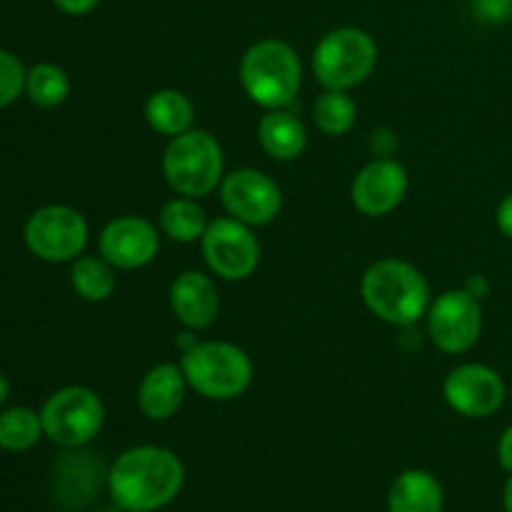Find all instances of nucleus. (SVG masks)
I'll return each instance as SVG.
<instances>
[{"instance_id":"nucleus-6","label":"nucleus","mask_w":512,"mask_h":512,"mask_svg":"<svg viewBox=\"0 0 512 512\" xmlns=\"http://www.w3.org/2000/svg\"><path fill=\"white\" fill-rule=\"evenodd\" d=\"M313 75L325 90H350L365 83L378 65V43L363 28H335L313 50Z\"/></svg>"},{"instance_id":"nucleus-18","label":"nucleus","mask_w":512,"mask_h":512,"mask_svg":"<svg viewBox=\"0 0 512 512\" xmlns=\"http://www.w3.org/2000/svg\"><path fill=\"white\" fill-rule=\"evenodd\" d=\"M443 505V485L428 470H405L390 485V512H443Z\"/></svg>"},{"instance_id":"nucleus-3","label":"nucleus","mask_w":512,"mask_h":512,"mask_svg":"<svg viewBox=\"0 0 512 512\" xmlns=\"http://www.w3.org/2000/svg\"><path fill=\"white\" fill-rule=\"evenodd\" d=\"M240 85L260 108H288L303 85V63L285 40H258L240 60Z\"/></svg>"},{"instance_id":"nucleus-34","label":"nucleus","mask_w":512,"mask_h":512,"mask_svg":"<svg viewBox=\"0 0 512 512\" xmlns=\"http://www.w3.org/2000/svg\"><path fill=\"white\" fill-rule=\"evenodd\" d=\"M8 395H10V385H8V380H5V375L0 373V405L8 400Z\"/></svg>"},{"instance_id":"nucleus-12","label":"nucleus","mask_w":512,"mask_h":512,"mask_svg":"<svg viewBox=\"0 0 512 512\" xmlns=\"http://www.w3.org/2000/svg\"><path fill=\"white\" fill-rule=\"evenodd\" d=\"M445 403L463 418H490L498 413L508 398L503 375L483 363H463L445 375Z\"/></svg>"},{"instance_id":"nucleus-31","label":"nucleus","mask_w":512,"mask_h":512,"mask_svg":"<svg viewBox=\"0 0 512 512\" xmlns=\"http://www.w3.org/2000/svg\"><path fill=\"white\" fill-rule=\"evenodd\" d=\"M498 460H500V468L512 475V425H508V428L503 430V435H500Z\"/></svg>"},{"instance_id":"nucleus-19","label":"nucleus","mask_w":512,"mask_h":512,"mask_svg":"<svg viewBox=\"0 0 512 512\" xmlns=\"http://www.w3.org/2000/svg\"><path fill=\"white\" fill-rule=\"evenodd\" d=\"M258 140L270 158L295 160L308 145V130L303 120L288 108L268 110L258 123Z\"/></svg>"},{"instance_id":"nucleus-4","label":"nucleus","mask_w":512,"mask_h":512,"mask_svg":"<svg viewBox=\"0 0 512 512\" xmlns=\"http://www.w3.org/2000/svg\"><path fill=\"white\" fill-rule=\"evenodd\" d=\"M188 388L205 400H235L253 385V360L243 348L225 340H205L180 355Z\"/></svg>"},{"instance_id":"nucleus-32","label":"nucleus","mask_w":512,"mask_h":512,"mask_svg":"<svg viewBox=\"0 0 512 512\" xmlns=\"http://www.w3.org/2000/svg\"><path fill=\"white\" fill-rule=\"evenodd\" d=\"M463 290H468L473 298H478L480 303H483V300L490 295V290H493V285H490V280L485 278V275H470V278L465 280Z\"/></svg>"},{"instance_id":"nucleus-15","label":"nucleus","mask_w":512,"mask_h":512,"mask_svg":"<svg viewBox=\"0 0 512 512\" xmlns=\"http://www.w3.org/2000/svg\"><path fill=\"white\" fill-rule=\"evenodd\" d=\"M170 310L183 323L185 330H205L218 320L220 295L210 275L198 270H185L170 283Z\"/></svg>"},{"instance_id":"nucleus-5","label":"nucleus","mask_w":512,"mask_h":512,"mask_svg":"<svg viewBox=\"0 0 512 512\" xmlns=\"http://www.w3.org/2000/svg\"><path fill=\"white\" fill-rule=\"evenodd\" d=\"M163 175L178 195L205 198L225 178L223 148L208 130L193 128L175 135L163 153Z\"/></svg>"},{"instance_id":"nucleus-10","label":"nucleus","mask_w":512,"mask_h":512,"mask_svg":"<svg viewBox=\"0 0 512 512\" xmlns=\"http://www.w3.org/2000/svg\"><path fill=\"white\" fill-rule=\"evenodd\" d=\"M483 333V303L468 290H445L428 308V335L438 350L463 355Z\"/></svg>"},{"instance_id":"nucleus-28","label":"nucleus","mask_w":512,"mask_h":512,"mask_svg":"<svg viewBox=\"0 0 512 512\" xmlns=\"http://www.w3.org/2000/svg\"><path fill=\"white\" fill-rule=\"evenodd\" d=\"M370 150L375 153V158H393V153L398 150V135L390 128H378L370 135Z\"/></svg>"},{"instance_id":"nucleus-22","label":"nucleus","mask_w":512,"mask_h":512,"mask_svg":"<svg viewBox=\"0 0 512 512\" xmlns=\"http://www.w3.org/2000/svg\"><path fill=\"white\" fill-rule=\"evenodd\" d=\"M115 270L118 268H113L103 255L100 258L80 255V258L73 260V268H70V285L88 303H105L118 288Z\"/></svg>"},{"instance_id":"nucleus-2","label":"nucleus","mask_w":512,"mask_h":512,"mask_svg":"<svg viewBox=\"0 0 512 512\" xmlns=\"http://www.w3.org/2000/svg\"><path fill=\"white\" fill-rule=\"evenodd\" d=\"M360 295L370 313L395 328H413L430 308V285L408 260L383 258L360 280Z\"/></svg>"},{"instance_id":"nucleus-30","label":"nucleus","mask_w":512,"mask_h":512,"mask_svg":"<svg viewBox=\"0 0 512 512\" xmlns=\"http://www.w3.org/2000/svg\"><path fill=\"white\" fill-rule=\"evenodd\" d=\"M55 8L65 15H88L100 5V0H53Z\"/></svg>"},{"instance_id":"nucleus-20","label":"nucleus","mask_w":512,"mask_h":512,"mask_svg":"<svg viewBox=\"0 0 512 512\" xmlns=\"http://www.w3.org/2000/svg\"><path fill=\"white\" fill-rule=\"evenodd\" d=\"M145 120H148V125L155 133L165 135V138L188 133V130H193L195 120L193 100L183 90H155L148 98V103H145Z\"/></svg>"},{"instance_id":"nucleus-21","label":"nucleus","mask_w":512,"mask_h":512,"mask_svg":"<svg viewBox=\"0 0 512 512\" xmlns=\"http://www.w3.org/2000/svg\"><path fill=\"white\" fill-rule=\"evenodd\" d=\"M158 223L163 235H168L175 243H200L208 230V215H205L203 205L198 198H185V195H175L173 200L163 203L158 215Z\"/></svg>"},{"instance_id":"nucleus-17","label":"nucleus","mask_w":512,"mask_h":512,"mask_svg":"<svg viewBox=\"0 0 512 512\" xmlns=\"http://www.w3.org/2000/svg\"><path fill=\"white\" fill-rule=\"evenodd\" d=\"M100 488V465L85 453H70L55 463V503L65 512H80Z\"/></svg>"},{"instance_id":"nucleus-26","label":"nucleus","mask_w":512,"mask_h":512,"mask_svg":"<svg viewBox=\"0 0 512 512\" xmlns=\"http://www.w3.org/2000/svg\"><path fill=\"white\" fill-rule=\"evenodd\" d=\"M25 68L13 53L0 50V108L15 103L25 90Z\"/></svg>"},{"instance_id":"nucleus-35","label":"nucleus","mask_w":512,"mask_h":512,"mask_svg":"<svg viewBox=\"0 0 512 512\" xmlns=\"http://www.w3.org/2000/svg\"><path fill=\"white\" fill-rule=\"evenodd\" d=\"M103 512H128V510H123V508H118V505H115V508H105Z\"/></svg>"},{"instance_id":"nucleus-11","label":"nucleus","mask_w":512,"mask_h":512,"mask_svg":"<svg viewBox=\"0 0 512 512\" xmlns=\"http://www.w3.org/2000/svg\"><path fill=\"white\" fill-rule=\"evenodd\" d=\"M220 203L230 218L250 225H268L283 210V190L270 175L255 168H238L220 183Z\"/></svg>"},{"instance_id":"nucleus-13","label":"nucleus","mask_w":512,"mask_h":512,"mask_svg":"<svg viewBox=\"0 0 512 512\" xmlns=\"http://www.w3.org/2000/svg\"><path fill=\"white\" fill-rule=\"evenodd\" d=\"M410 188L408 170L395 158H375L358 170L350 185L355 210L368 218H383L400 208Z\"/></svg>"},{"instance_id":"nucleus-29","label":"nucleus","mask_w":512,"mask_h":512,"mask_svg":"<svg viewBox=\"0 0 512 512\" xmlns=\"http://www.w3.org/2000/svg\"><path fill=\"white\" fill-rule=\"evenodd\" d=\"M495 223H498L500 233L512 240V190L500 200L498 210H495Z\"/></svg>"},{"instance_id":"nucleus-9","label":"nucleus","mask_w":512,"mask_h":512,"mask_svg":"<svg viewBox=\"0 0 512 512\" xmlns=\"http://www.w3.org/2000/svg\"><path fill=\"white\" fill-rule=\"evenodd\" d=\"M200 245L208 268L230 283L248 280L260 265V243L253 228L235 218L210 220Z\"/></svg>"},{"instance_id":"nucleus-33","label":"nucleus","mask_w":512,"mask_h":512,"mask_svg":"<svg viewBox=\"0 0 512 512\" xmlns=\"http://www.w3.org/2000/svg\"><path fill=\"white\" fill-rule=\"evenodd\" d=\"M503 505H505V512H512V475L503 488Z\"/></svg>"},{"instance_id":"nucleus-27","label":"nucleus","mask_w":512,"mask_h":512,"mask_svg":"<svg viewBox=\"0 0 512 512\" xmlns=\"http://www.w3.org/2000/svg\"><path fill=\"white\" fill-rule=\"evenodd\" d=\"M470 15L483 25H505L512 20V0H470Z\"/></svg>"},{"instance_id":"nucleus-23","label":"nucleus","mask_w":512,"mask_h":512,"mask_svg":"<svg viewBox=\"0 0 512 512\" xmlns=\"http://www.w3.org/2000/svg\"><path fill=\"white\" fill-rule=\"evenodd\" d=\"M358 118V105L350 98L348 90H323L313 103V120L320 133L338 138L350 133Z\"/></svg>"},{"instance_id":"nucleus-14","label":"nucleus","mask_w":512,"mask_h":512,"mask_svg":"<svg viewBox=\"0 0 512 512\" xmlns=\"http://www.w3.org/2000/svg\"><path fill=\"white\" fill-rule=\"evenodd\" d=\"M98 250L113 268L140 270L158 255V228L138 215H120L100 230Z\"/></svg>"},{"instance_id":"nucleus-24","label":"nucleus","mask_w":512,"mask_h":512,"mask_svg":"<svg viewBox=\"0 0 512 512\" xmlns=\"http://www.w3.org/2000/svg\"><path fill=\"white\" fill-rule=\"evenodd\" d=\"M25 93L38 108H58L70 95V78L60 65L38 63L25 75Z\"/></svg>"},{"instance_id":"nucleus-16","label":"nucleus","mask_w":512,"mask_h":512,"mask_svg":"<svg viewBox=\"0 0 512 512\" xmlns=\"http://www.w3.org/2000/svg\"><path fill=\"white\" fill-rule=\"evenodd\" d=\"M185 380L180 363H160L143 375L138 385V408L148 420H168L183 408Z\"/></svg>"},{"instance_id":"nucleus-25","label":"nucleus","mask_w":512,"mask_h":512,"mask_svg":"<svg viewBox=\"0 0 512 512\" xmlns=\"http://www.w3.org/2000/svg\"><path fill=\"white\" fill-rule=\"evenodd\" d=\"M43 435L40 413H33L30 408H10L0 413V448L8 453H25L35 448Z\"/></svg>"},{"instance_id":"nucleus-8","label":"nucleus","mask_w":512,"mask_h":512,"mask_svg":"<svg viewBox=\"0 0 512 512\" xmlns=\"http://www.w3.org/2000/svg\"><path fill=\"white\" fill-rule=\"evenodd\" d=\"M88 220L70 205H45L25 223V245L48 263H68L83 255L88 245Z\"/></svg>"},{"instance_id":"nucleus-7","label":"nucleus","mask_w":512,"mask_h":512,"mask_svg":"<svg viewBox=\"0 0 512 512\" xmlns=\"http://www.w3.org/2000/svg\"><path fill=\"white\" fill-rule=\"evenodd\" d=\"M40 420H43V433L55 445L78 450L103 430L105 405L95 390L83 388V385H68V388L55 390L45 400Z\"/></svg>"},{"instance_id":"nucleus-1","label":"nucleus","mask_w":512,"mask_h":512,"mask_svg":"<svg viewBox=\"0 0 512 512\" xmlns=\"http://www.w3.org/2000/svg\"><path fill=\"white\" fill-rule=\"evenodd\" d=\"M185 468L175 453L158 445H140L118 455L108 470L110 498L128 512H153L183 490Z\"/></svg>"}]
</instances>
